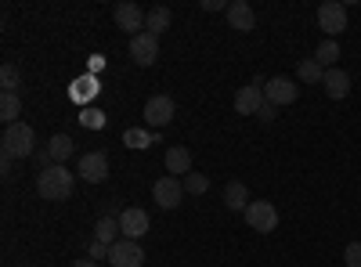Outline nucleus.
I'll return each instance as SVG.
<instances>
[{
	"label": "nucleus",
	"instance_id": "nucleus-16",
	"mask_svg": "<svg viewBox=\"0 0 361 267\" xmlns=\"http://www.w3.org/2000/svg\"><path fill=\"white\" fill-rule=\"evenodd\" d=\"M166 173L170 177H188L192 173V152L185 144H173V148H166Z\"/></svg>",
	"mask_w": 361,
	"mask_h": 267
},
{
	"label": "nucleus",
	"instance_id": "nucleus-22",
	"mask_svg": "<svg viewBox=\"0 0 361 267\" xmlns=\"http://www.w3.org/2000/svg\"><path fill=\"white\" fill-rule=\"evenodd\" d=\"M18 116H22V98L18 94H0V120L11 127V123H18Z\"/></svg>",
	"mask_w": 361,
	"mask_h": 267
},
{
	"label": "nucleus",
	"instance_id": "nucleus-25",
	"mask_svg": "<svg viewBox=\"0 0 361 267\" xmlns=\"http://www.w3.org/2000/svg\"><path fill=\"white\" fill-rule=\"evenodd\" d=\"M180 185H185V192H188V195H202V192L209 188V177H206V173H195V170H192L188 177H180Z\"/></svg>",
	"mask_w": 361,
	"mask_h": 267
},
{
	"label": "nucleus",
	"instance_id": "nucleus-17",
	"mask_svg": "<svg viewBox=\"0 0 361 267\" xmlns=\"http://www.w3.org/2000/svg\"><path fill=\"white\" fill-rule=\"evenodd\" d=\"M250 202H253V199H250V192H246L243 181H231V185L224 188V206H228L231 213H246Z\"/></svg>",
	"mask_w": 361,
	"mask_h": 267
},
{
	"label": "nucleus",
	"instance_id": "nucleus-21",
	"mask_svg": "<svg viewBox=\"0 0 361 267\" xmlns=\"http://www.w3.org/2000/svg\"><path fill=\"white\" fill-rule=\"evenodd\" d=\"M314 62H318L322 69H336V62H340V44H336V40H322V44L314 47Z\"/></svg>",
	"mask_w": 361,
	"mask_h": 267
},
{
	"label": "nucleus",
	"instance_id": "nucleus-31",
	"mask_svg": "<svg viewBox=\"0 0 361 267\" xmlns=\"http://www.w3.org/2000/svg\"><path fill=\"white\" fill-rule=\"evenodd\" d=\"M33 163H37L40 170H47V166H54V163H51V152H47V144H44V148H37V156H33Z\"/></svg>",
	"mask_w": 361,
	"mask_h": 267
},
{
	"label": "nucleus",
	"instance_id": "nucleus-14",
	"mask_svg": "<svg viewBox=\"0 0 361 267\" xmlns=\"http://www.w3.org/2000/svg\"><path fill=\"white\" fill-rule=\"evenodd\" d=\"M224 15H228V25L238 29V33H253L257 29V15H253V8L246 4V0H231Z\"/></svg>",
	"mask_w": 361,
	"mask_h": 267
},
{
	"label": "nucleus",
	"instance_id": "nucleus-26",
	"mask_svg": "<svg viewBox=\"0 0 361 267\" xmlns=\"http://www.w3.org/2000/svg\"><path fill=\"white\" fill-rule=\"evenodd\" d=\"M152 137H156V134H145V130L130 127V130L123 134V144H127V148H152Z\"/></svg>",
	"mask_w": 361,
	"mask_h": 267
},
{
	"label": "nucleus",
	"instance_id": "nucleus-29",
	"mask_svg": "<svg viewBox=\"0 0 361 267\" xmlns=\"http://www.w3.org/2000/svg\"><path fill=\"white\" fill-rule=\"evenodd\" d=\"M343 263H347V267H361V242H350V246L343 249Z\"/></svg>",
	"mask_w": 361,
	"mask_h": 267
},
{
	"label": "nucleus",
	"instance_id": "nucleus-13",
	"mask_svg": "<svg viewBox=\"0 0 361 267\" xmlns=\"http://www.w3.org/2000/svg\"><path fill=\"white\" fill-rule=\"evenodd\" d=\"M80 177L87 185H102L109 177V156L105 152H87L80 156Z\"/></svg>",
	"mask_w": 361,
	"mask_h": 267
},
{
	"label": "nucleus",
	"instance_id": "nucleus-12",
	"mask_svg": "<svg viewBox=\"0 0 361 267\" xmlns=\"http://www.w3.org/2000/svg\"><path fill=\"white\" fill-rule=\"evenodd\" d=\"M130 58H134L137 69H148V66L159 58V37H152V33L134 37V40H130Z\"/></svg>",
	"mask_w": 361,
	"mask_h": 267
},
{
	"label": "nucleus",
	"instance_id": "nucleus-8",
	"mask_svg": "<svg viewBox=\"0 0 361 267\" xmlns=\"http://www.w3.org/2000/svg\"><path fill=\"white\" fill-rule=\"evenodd\" d=\"M109 263H112V267H145V249H141V242L119 239V242L109 249Z\"/></svg>",
	"mask_w": 361,
	"mask_h": 267
},
{
	"label": "nucleus",
	"instance_id": "nucleus-27",
	"mask_svg": "<svg viewBox=\"0 0 361 267\" xmlns=\"http://www.w3.org/2000/svg\"><path fill=\"white\" fill-rule=\"evenodd\" d=\"M109 249H112V246H105V242H98V239H90V246H87V260H105Z\"/></svg>",
	"mask_w": 361,
	"mask_h": 267
},
{
	"label": "nucleus",
	"instance_id": "nucleus-24",
	"mask_svg": "<svg viewBox=\"0 0 361 267\" xmlns=\"http://www.w3.org/2000/svg\"><path fill=\"white\" fill-rule=\"evenodd\" d=\"M0 87H4V94H18V87H22V76H18V69L8 62L4 69H0Z\"/></svg>",
	"mask_w": 361,
	"mask_h": 267
},
{
	"label": "nucleus",
	"instance_id": "nucleus-18",
	"mask_svg": "<svg viewBox=\"0 0 361 267\" xmlns=\"http://www.w3.org/2000/svg\"><path fill=\"white\" fill-rule=\"evenodd\" d=\"M170 22H173L170 8H166V4H156L152 11H148V18H145V33H152V37H163L166 29H170Z\"/></svg>",
	"mask_w": 361,
	"mask_h": 267
},
{
	"label": "nucleus",
	"instance_id": "nucleus-32",
	"mask_svg": "<svg viewBox=\"0 0 361 267\" xmlns=\"http://www.w3.org/2000/svg\"><path fill=\"white\" fill-rule=\"evenodd\" d=\"M83 123H87L90 130H98V127H102V112H94V108H90V112H83Z\"/></svg>",
	"mask_w": 361,
	"mask_h": 267
},
{
	"label": "nucleus",
	"instance_id": "nucleus-10",
	"mask_svg": "<svg viewBox=\"0 0 361 267\" xmlns=\"http://www.w3.org/2000/svg\"><path fill=\"white\" fill-rule=\"evenodd\" d=\"M152 199L163 206V210H177L180 206V199H185V185L177 181V177H159V181L152 185Z\"/></svg>",
	"mask_w": 361,
	"mask_h": 267
},
{
	"label": "nucleus",
	"instance_id": "nucleus-3",
	"mask_svg": "<svg viewBox=\"0 0 361 267\" xmlns=\"http://www.w3.org/2000/svg\"><path fill=\"white\" fill-rule=\"evenodd\" d=\"M318 29L325 33V40L340 37L347 29V8L340 4V0H325V4L318 8Z\"/></svg>",
	"mask_w": 361,
	"mask_h": 267
},
{
	"label": "nucleus",
	"instance_id": "nucleus-5",
	"mask_svg": "<svg viewBox=\"0 0 361 267\" xmlns=\"http://www.w3.org/2000/svg\"><path fill=\"white\" fill-rule=\"evenodd\" d=\"M264 87H267L264 76H253L246 87H238V94H235V112H238V116H257L260 105H264Z\"/></svg>",
	"mask_w": 361,
	"mask_h": 267
},
{
	"label": "nucleus",
	"instance_id": "nucleus-2",
	"mask_svg": "<svg viewBox=\"0 0 361 267\" xmlns=\"http://www.w3.org/2000/svg\"><path fill=\"white\" fill-rule=\"evenodd\" d=\"M0 144H4V156H11V159H33L37 156V130L18 120L4 130Z\"/></svg>",
	"mask_w": 361,
	"mask_h": 267
},
{
	"label": "nucleus",
	"instance_id": "nucleus-23",
	"mask_svg": "<svg viewBox=\"0 0 361 267\" xmlns=\"http://www.w3.org/2000/svg\"><path fill=\"white\" fill-rule=\"evenodd\" d=\"M296 80L300 83H322L325 80V69L314 62V58H304V62L296 66Z\"/></svg>",
	"mask_w": 361,
	"mask_h": 267
},
{
	"label": "nucleus",
	"instance_id": "nucleus-1",
	"mask_svg": "<svg viewBox=\"0 0 361 267\" xmlns=\"http://www.w3.org/2000/svg\"><path fill=\"white\" fill-rule=\"evenodd\" d=\"M73 185H76V177H73L66 166H58V163L37 173V192H40V199H47V202H66V199L73 195Z\"/></svg>",
	"mask_w": 361,
	"mask_h": 267
},
{
	"label": "nucleus",
	"instance_id": "nucleus-19",
	"mask_svg": "<svg viewBox=\"0 0 361 267\" xmlns=\"http://www.w3.org/2000/svg\"><path fill=\"white\" fill-rule=\"evenodd\" d=\"M47 152H51V163H58V166H66V159H73V137L69 134H54L51 141H47Z\"/></svg>",
	"mask_w": 361,
	"mask_h": 267
},
{
	"label": "nucleus",
	"instance_id": "nucleus-20",
	"mask_svg": "<svg viewBox=\"0 0 361 267\" xmlns=\"http://www.w3.org/2000/svg\"><path fill=\"white\" fill-rule=\"evenodd\" d=\"M119 235H123V231H119V217H102V221L94 224V239L105 242V246H116Z\"/></svg>",
	"mask_w": 361,
	"mask_h": 267
},
{
	"label": "nucleus",
	"instance_id": "nucleus-4",
	"mask_svg": "<svg viewBox=\"0 0 361 267\" xmlns=\"http://www.w3.org/2000/svg\"><path fill=\"white\" fill-rule=\"evenodd\" d=\"M243 217H246V224H250L253 231H260V235H271V231L279 228V210H275V202H264V199L250 202Z\"/></svg>",
	"mask_w": 361,
	"mask_h": 267
},
{
	"label": "nucleus",
	"instance_id": "nucleus-15",
	"mask_svg": "<svg viewBox=\"0 0 361 267\" xmlns=\"http://www.w3.org/2000/svg\"><path fill=\"white\" fill-rule=\"evenodd\" d=\"M322 87H325V94L333 98V101H343V98L350 94V73H343L340 66H336V69H325Z\"/></svg>",
	"mask_w": 361,
	"mask_h": 267
},
{
	"label": "nucleus",
	"instance_id": "nucleus-34",
	"mask_svg": "<svg viewBox=\"0 0 361 267\" xmlns=\"http://www.w3.org/2000/svg\"><path fill=\"white\" fill-rule=\"evenodd\" d=\"M73 267H102L98 260H73Z\"/></svg>",
	"mask_w": 361,
	"mask_h": 267
},
{
	"label": "nucleus",
	"instance_id": "nucleus-11",
	"mask_svg": "<svg viewBox=\"0 0 361 267\" xmlns=\"http://www.w3.org/2000/svg\"><path fill=\"white\" fill-rule=\"evenodd\" d=\"M173 98H166V94H156V98H148L145 101V123L148 127H170V120H173Z\"/></svg>",
	"mask_w": 361,
	"mask_h": 267
},
{
	"label": "nucleus",
	"instance_id": "nucleus-33",
	"mask_svg": "<svg viewBox=\"0 0 361 267\" xmlns=\"http://www.w3.org/2000/svg\"><path fill=\"white\" fill-rule=\"evenodd\" d=\"M202 8H206V11H228L224 0H202Z\"/></svg>",
	"mask_w": 361,
	"mask_h": 267
},
{
	"label": "nucleus",
	"instance_id": "nucleus-6",
	"mask_svg": "<svg viewBox=\"0 0 361 267\" xmlns=\"http://www.w3.org/2000/svg\"><path fill=\"white\" fill-rule=\"evenodd\" d=\"M148 228H152V217H148L141 206H127V210L119 213V231H123V239L141 242L145 235H148Z\"/></svg>",
	"mask_w": 361,
	"mask_h": 267
},
{
	"label": "nucleus",
	"instance_id": "nucleus-28",
	"mask_svg": "<svg viewBox=\"0 0 361 267\" xmlns=\"http://www.w3.org/2000/svg\"><path fill=\"white\" fill-rule=\"evenodd\" d=\"M73 94H76V98H90V94H94V80H90V76L76 80V83H73Z\"/></svg>",
	"mask_w": 361,
	"mask_h": 267
},
{
	"label": "nucleus",
	"instance_id": "nucleus-9",
	"mask_svg": "<svg viewBox=\"0 0 361 267\" xmlns=\"http://www.w3.org/2000/svg\"><path fill=\"white\" fill-rule=\"evenodd\" d=\"M300 98V87H296V80H289V76H275V80H267V87H264V101H271V105H293Z\"/></svg>",
	"mask_w": 361,
	"mask_h": 267
},
{
	"label": "nucleus",
	"instance_id": "nucleus-7",
	"mask_svg": "<svg viewBox=\"0 0 361 267\" xmlns=\"http://www.w3.org/2000/svg\"><path fill=\"white\" fill-rule=\"evenodd\" d=\"M112 18H116V25L123 29V33H130V40H134V37H141V29H145V18H148V11H141L137 4L123 0V4H116V8H112Z\"/></svg>",
	"mask_w": 361,
	"mask_h": 267
},
{
	"label": "nucleus",
	"instance_id": "nucleus-30",
	"mask_svg": "<svg viewBox=\"0 0 361 267\" xmlns=\"http://www.w3.org/2000/svg\"><path fill=\"white\" fill-rule=\"evenodd\" d=\"M275 116H279V105L264 101V105H260V112H257V120H260V123H275Z\"/></svg>",
	"mask_w": 361,
	"mask_h": 267
}]
</instances>
